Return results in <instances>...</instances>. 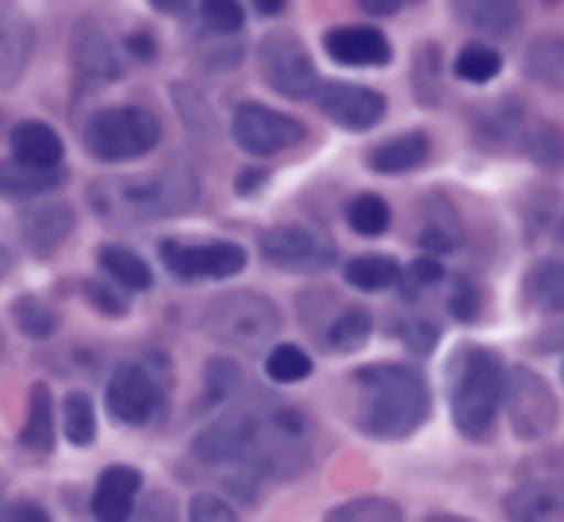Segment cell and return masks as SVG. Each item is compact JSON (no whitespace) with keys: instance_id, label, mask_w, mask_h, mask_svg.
Here are the masks:
<instances>
[{"instance_id":"cell-22","label":"cell","mask_w":564,"mask_h":522,"mask_svg":"<svg viewBox=\"0 0 564 522\" xmlns=\"http://www.w3.org/2000/svg\"><path fill=\"white\" fill-rule=\"evenodd\" d=\"M426 157H431V134L403 131V134H395V139H388L369 150V170L384 173V177H400V173L419 170Z\"/></svg>"},{"instance_id":"cell-54","label":"cell","mask_w":564,"mask_h":522,"mask_svg":"<svg viewBox=\"0 0 564 522\" xmlns=\"http://www.w3.org/2000/svg\"><path fill=\"white\" fill-rule=\"evenodd\" d=\"M165 500H170V496H165V492H162V496L154 492V503H165ZM142 515H147V519H154V515H158V508L142 511ZM162 515H165V519H173V508H162Z\"/></svg>"},{"instance_id":"cell-18","label":"cell","mask_w":564,"mask_h":522,"mask_svg":"<svg viewBox=\"0 0 564 522\" xmlns=\"http://www.w3.org/2000/svg\"><path fill=\"white\" fill-rule=\"evenodd\" d=\"M460 28L484 39H511L522 28V8L514 0H449Z\"/></svg>"},{"instance_id":"cell-6","label":"cell","mask_w":564,"mask_h":522,"mask_svg":"<svg viewBox=\"0 0 564 522\" xmlns=\"http://www.w3.org/2000/svg\"><path fill=\"white\" fill-rule=\"evenodd\" d=\"M162 123L147 108H105L85 128V146L100 162H134L158 150Z\"/></svg>"},{"instance_id":"cell-45","label":"cell","mask_w":564,"mask_h":522,"mask_svg":"<svg viewBox=\"0 0 564 522\" xmlns=\"http://www.w3.org/2000/svg\"><path fill=\"white\" fill-rule=\"evenodd\" d=\"M85 289H89V304L100 307V312H108V315L127 312V300L116 296V289H108V284H85Z\"/></svg>"},{"instance_id":"cell-34","label":"cell","mask_w":564,"mask_h":522,"mask_svg":"<svg viewBox=\"0 0 564 522\" xmlns=\"http://www.w3.org/2000/svg\"><path fill=\"white\" fill-rule=\"evenodd\" d=\"M62 426H66V442H74L82 449L93 446V438H97V411H93L89 395L69 392L62 400Z\"/></svg>"},{"instance_id":"cell-35","label":"cell","mask_w":564,"mask_h":522,"mask_svg":"<svg viewBox=\"0 0 564 522\" xmlns=\"http://www.w3.org/2000/svg\"><path fill=\"white\" fill-rule=\"evenodd\" d=\"M265 373H269V381H276V384H300L312 377V358H307V350H300V346L281 342L269 350Z\"/></svg>"},{"instance_id":"cell-38","label":"cell","mask_w":564,"mask_h":522,"mask_svg":"<svg viewBox=\"0 0 564 522\" xmlns=\"http://www.w3.org/2000/svg\"><path fill=\"white\" fill-rule=\"evenodd\" d=\"M238 389H242V369L230 358H212L208 373H204V403L219 407V403H227Z\"/></svg>"},{"instance_id":"cell-3","label":"cell","mask_w":564,"mask_h":522,"mask_svg":"<svg viewBox=\"0 0 564 522\" xmlns=\"http://www.w3.org/2000/svg\"><path fill=\"white\" fill-rule=\"evenodd\" d=\"M349 381L365 395L357 426L372 438L403 442L431 418V389H426L423 373L403 361L361 366Z\"/></svg>"},{"instance_id":"cell-51","label":"cell","mask_w":564,"mask_h":522,"mask_svg":"<svg viewBox=\"0 0 564 522\" xmlns=\"http://www.w3.org/2000/svg\"><path fill=\"white\" fill-rule=\"evenodd\" d=\"M538 346H542L545 354H557V350H564V323H561V327H553V330H545V335L538 338Z\"/></svg>"},{"instance_id":"cell-55","label":"cell","mask_w":564,"mask_h":522,"mask_svg":"<svg viewBox=\"0 0 564 522\" xmlns=\"http://www.w3.org/2000/svg\"><path fill=\"white\" fill-rule=\"evenodd\" d=\"M8 269H12V258H8V250L0 247V281L8 276Z\"/></svg>"},{"instance_id":"cell-32","label":"cell","mask_w":564,"mask_h":522,"mask_svg":"<svg viewBox=\"0 0 564 522\" xmlns=\"http://www.w3.org/2000/svg\"><path fill=\"white\" fill-rule=\"evenodd\" d=\"M346 224L349 231H357L361 239H380L392 227V208L384 204V196L361 193L346 204Z\"/></svg>"},{"instance_id":"cell-58","label":"cell","mask_w":564,"mask_h":522,"mask_svg":"<svg viewBox=\"0 0 564 522\" xmlns=\"http://www.w3.org/2000/svg\"><path fill=\"white\" fill-rule=\"evenodd\" d=\"M550 4H557V0H550Z\"/></svg>"},{"instance_id":"cell-36","label":"cell","mask_w":564,"mask_h":522,"mask_svg":"<svg viewBox=\"0 0 564 522\" xmlns=\"http://www.w3.org/2000/svg\"><path fill=\"white\" fill-rule=\"evenodd\" d=\"M330 522H400L403 508L392 500H380V496H365V500H349L341 508L327 511Z\"/></svg>"},{"instance_id":"cell-4","label":"cell","mask_w":564,"mask_h":522,"mask_svg":"<svg viewBox=\"0 0 564 522\" xmlns=\"http://www.w3.org/2000/svg\"><path fill=\"white\" fill-rule=\"evenodd\" d=\"M503 358L491 346L460 342L446 366V400L453 426L468 442H488L503 403Z\"/></svg>"},{"instance_id":"cell-9","label":"cell","mask_w":564,"mask_h":522,"mask_svg":"<svg viewBox=\"0 0 564 522\" xmlns=\"http://www.w3.org/2000/svg\"><path fill=\"white\" fill-rule=\"evenodd\" d=\"M230 134L235 142L253 157H273V154H284V150L300 146L304 142L307 128L296 120V116H284L276 108H265V105H246L235 108V120H230Z\"/></svg>"},{"instance_id":"cell-23","label":"cell","mask_w":564,"mask_h":522,"mask_svg":"<svg viewBox=\"0 0 564 522\" xmlns=\"http://www.w3.org/2000/svg\"><path fill=\"white\" fill-rule=\"evenodd\" d=\"M12 157H15V162L43 165V170H51V165H62L66 146H62L58 131H54L51 123L23 120V123H15V128H12Z\"/></svg>"},{"instance_id":"cell-48","label":"cell","mask_w":564,"mask_h":522,"mask_svg":"<svg viewBox=\"0 0 564 522\" xmlns=\"http://www.w3.org/2000/svg\"><path fill=\"white\" fill-rule=\"evenodd\" d=\"M0 519H12V522H46V511L35 508V503H12V508L0 511Z\"/></svg>"},{"instance_id":"cell-2","label":"cell","mask_w":564,"mask_h":522,"mask_svg":"<svg viewBox=\"0 0 564 522\" xmlns=\"http://www.w3.org/2000/svg\"><path fill=\"white\" fill-rule=\"evenodd\" d=\"M89 196L108 224H154L193 211L200 200V181L185 162H170L134 177H100Z\"/></svg>"},{"instance_id":"cell-42","label":"cell","mask_w":564,"mask_h":522,"mask_svg":"<svg viewBox=\"0 0 564 522\" xmlns=\"http://www.w3.org/2000/svg\"><path fill=\"white\" fill-rule=\"evenodd\" d=\"M446 312L457 323H476L480 319V289L468 276H453L446 292Z\"/></svg>"},{"instance_id":"cell-44","label":"cell","mask_w":564,"mask_h":522,"mask_svg":"<svg viewBox=\"0 0 564 522\" xmlns=\"http://www.w3.org/2000/svg\"><path fill=\"white\" fill-rule=\"evenodd\" d=\"M188 515L196 522H235V508L227 500H219V496H196Z\"/></svg>"},{"instance_id":"cell-27","label":"cell","mask_w":564,"mask_h":522,"mask_svg":"<svg viewBox=\"0 0 564 522\" xmlns=\"http://www.w3.org/2000/svg\"><path fill=\"white\" fill-rule=\"evenodd\" d=\"M446 62H442L438 43H423L411 58V89H415V100L423 108H442L446 100Z\"/></svg>"},{"instance_id":"cell-52","label":"cell","mask_w":564,"mask_h":522,"mask_svg":"<svg viewBox=\"0 0 564 522\" xmlns=\"http://www.w3.org/2000/svg\"><path fill=\"white\" fill-rule=\"evenodd\" d=\"M188 4H193V0H150V8H158V12H165V15L188 12Z\"/></svg>"},{"instance_id":"cell-28","label":"cell","mask_w":564,"mask_h":522,"mask_svg":"<svg viewBox=\"0 0 564 522\" xmlns=\"http://www.w3.org/2000/svg\"><path fill=\"white\" fill-rule=\"evenodd\" d=\"M522 69H527L530 81L564 93V35L534 39L522 54Z\"/></svg>"},{"instance_id":"cell-11","label":"cell","mask_w":564,"mask_h":522,"mask_svg":"<svg viewBox=\"0 0 564 522\" xmlns=\"http://www.w3.org/2000/svg\"><path fill=\"white\" fill-rule=\"evenodd\" d=\"M108 411L116 423L142 426L162 411L165 400V381L158 384V373L150 369V361H123L108 381Z\"/></svg>"},{"instance_id":"cell-43","label":"cell","mask_w":564,"mask_h":522,"mask_svg":"<svg viewBox=\"0 0 564 522\" xmlns=\"http://www.w3.org/2000/svg\"><path fill=\"white\" fill-rule=\"evenodd\" d=\"M400 338L408 350H415L419 358H426V354L438 350L442 342V327L434 319H426V315H411V319L400 323Z\"/></svg>"},{"instance_id":"cell-40","label":"cell","mask_w":564,"mask_h":522,"mask_svg":"<svg viewBox=\"0 0 564 522\" xmlns=\"http://www.w3.org/2000/svg\"><path fill=\"white\" fill-rule=\"evenodd\" d=\"M446 281V265H442L434 254L426 258H415L408 269H400V276H395V284H403V300H419L426 289H434V284Z\"/></svg>"},{"instance_id":"cell-24","label":"cell","mask_w":564,"mask_h":522,"mask_svg":"<svg viewBox=\"0 0 564 522\" xmlns=\"http://www.w3.org/2000/svg\"><path fill=\"white\" fill-rule=\"evenodd\" d=\"M522 304L538 315H564V261H538L522 281Z\"/></svg>"},{"instance_id":"cell-33","label":"cell","mask_w":564,"mask_h":522,"mask_svg":"<svg viewBox=\"0 0 564 522\" xmlns=\"http://www.w3.org/2000/svg\"><path fill=\"white\" fill-rule=\"evenodd\" d=\"M499 69H503V54L496 51V46L488 43H468L457 51V58H453V74L460 77V81L468 85H488L499 77Z\"/></svg>"},{"instance_id":"cell-8","label":"cell","mask_w":564,"mask_h":522,"mask_svg":"<svg viewBox=\"0 0 564 522\" xmlns=\"http://www.w3.org/2000/svg\"><path fill=\"white\" fill-rule=\"evenodd\" d=\"M258 66H261V81L289 100H307L319 89V74H315L312 54H307V46L292 31H273V35L261 39Z\"/></svg>"},{"instance_id":"cell-37","label":"cell","mask_w":564,"mask_h":522,"mask_svg":"<svg viewBox=\"0 0 564 522\" xmlns=\"http://www.w3.org/2000/svg\"><path fill=\"white\" fill-rule=\"evenodd\" d=\"M519 150L534 157L542 170H557L561 154H564L561 134L557 128H550V123H527V131H522V139H519Z\"/></svg>"},{"instance_id":"cell-39","label":"cell","mask_w":564,"mask_h":522,"mask_svg":"<svg viewBox=\"0 0 564 522\" xmlns=\"http://www.w3.org/2000/svg\"><path fill=\"white\" fill-rule=\"evenodd\" d=\"M12 319H15V327H20L28 338H51L54 327H58L51 304H43L39 296H20V300H15V304H12Z\"/></svg>"},{"instance_id":"cell-57","label":"cell","mask_w":564,"mask_h":522,"mask_svg":"<svg viewBox=\"0 0 564 522\" xmlns=\"http://www.w3.org/2000/svg\"><path fill=\"white\" fill-rule=\"evenodd\" d=\"M0 354H4V335H0Z\"/></svg>"},{"instance_id":"cell-13","label":"cell","mask_w":564,"mask_h":522,"mask_svg":"<svg viewBox=\"0 0 564 522\" xmlns=\"http://www.w3.org/2000/svg\"><path fill=\"white\" fill-rule=\"evenodd\" d=\"M319 112L341 131H372L388 112V100L369 85H349V81H327L312 93Z\"/></svg>"},{"instance_id":"cell-41","label":"cell","mask_w":564,"mask_h":522,"mask_svg":"<svg viewBox=\"0 0 564 522\" xmlns=\"http://www.w3.org/2000/svg\"><path fill=\"white\" fill-rule=\"evenodd\" d=\"M200 15H204V28L212 31V35H238L246 23V12L238 0H204L200 4Z\"/></svg>"},{"instance_id":"cell-47","label":"cell","mask_w":564,"mask_h":522,"mask_svg":"<svg viewBox=\"0 0 564 522\" xmlns=\"http://www.w3.org/2000/svg\"><path fill=\"white\" fill-rule=\"evenodd\" d=\"M265 181H269V173H265V170H242V173L235 177V193H238V196H258V188L265 185Z\"/></svg>"},{"instance_id":"cell-19","label":"cell","mask_w":564,"mask_h":522,"mask_svg":"<svg viewBox=\"0 0 564 522\" xmlns=\"http://www.w3.org/2000/svg\"><path fill=\"white\" fill-rule=\"evenodd\" d=\"M66 185V170L62 165H28V162H0V196L4 200H35V196H51Z\"/></svg>"},{"instance_id":"cell-46","label":"cell","mask_w":564,"mask_h":522,"mask_svg":"<svg viewBox=\"0 0 564 522\" xmlns=\"http://www.w3.org/2000/svg\"><path fill=\"white\" fill-rule=\"evenodd\" d=\"M522 469H538V477H564V449H550V454L527 461Z\"/></svg>"},{"instance_id":"cell-15","label":"cell","mask_w":564,"mask_h":522,"mask_svg":"<svg viewBox=\"0 0 564 522\" xmlns=\"http://www.w3.org/2000/svg\"><path fill=\"white\" fill-rule=\"evenodd\" d=\"M503 515L519 522H564V477H534L507 492Z\"/></svg>"},{"instance_id":"cell-17","label":"cell","mask_w":564,"mask_h":522,"mask_svg":"<svg viewBox=\"0 0 564 522\" xmlns=\"http://www.w3.org/2000/svg\"><path fill=\"white\" fill-rule=\"evenodd\" d=\"M323 46L338 66H388L392 62V43L377 28H357V23L335 28L327 31Z\"/></svg>"},{"instance_id":"cell-56","label":"cell","mask_w":564,"mask_h":522,"mask_svg":"<svg viewBox=\"0 0 564 522\" xmlns=\"http://www.w3.org/2000/svg\"><path fill=\"white\" fill-rule=\"evenodd\" d=\"M557 242L564 247V216H561V224H557Z\"/></svg>"},{"instance_id":"cell-53","label":"cell","mask_w":564,"mask_h":522,"mask_svg":"<svg viewBox=\"0 0 564 522\" xmlns=\"http://www.w3.org/2000/svg\"><path fill=\"white\" fill-rule=\"evenodd\" d=\"M253 8H258L261 15H281L284 8H289V0H250Z\"/></svg>"},{"instance_id":"cell-5","label":"cell","mask_w":564,"mask_h":522,"mask_svg":"<svg viewBox=\"0 0 564 522\" xmlns=\"http://www.w3.org/2000/svg\"><path fill=\"white\" fill-rule=\"evenodd\" d=\"M204 335L230 350H265L281 330V312L258 292H227L204 307Z\"/></svg>"},{"instance_id":"cell-29","label":"cell","mask_w":564,"mask_h":522,"mask_svg":"<svg viewBox=\"0 0 564 522\" xmlns=\"http://www.w3.org/2000/svg\"><path fill=\"white\" fill-rule=\"evenodd\" d=\"M369 335H372V315L365 307H338L330 327L323 330V342L335 354H354L369 342Z\"/></svg>"},{"instance_id":"cell-50","label":"cell","mask_w":564,"mask_h":522,"mask_svg":"<svg viewBox=\"0 0 564 522\" xmlns=\"http://www.w3.org/2000/svg\"><path fill=\"white\" fill-rule=\"evenodd\" d=\"M361 8L369 15H380V20H388V15H395L403 8V0H361Z\"/></svg>"},{"instance_id":"cell-26","label":"cell","mask_w":564,"mask_h":522,"mask_svg":"<svg viewBox=\"0 0 564 522\" xmlns=\"http://www.w3.org/2000/svg\"><path fill=\"white\" fill-rule=\"evenodd\" d=\"M457 247H460V224H457V216H453L449 200L446 196H431V200H426V224H423V231H419V250L442 258V254H453Z\"/></svg>"},{"instance_id":"cell-14","label":"cell","mask_w":564,"mask_h":522,"mask_svg":"<svg viewBox=\"0 0 564 522\" xmlns=\"http://www.w3.org/2000/svg\"><path fill=\"white\" fill-rule=\"evenodd\" d=\"M74 66L89 89H105L123 77V54L105 23H97L93 15H85L74 28Z\"/></svg>"},{"instance_id":"cell-12","label":"cell","mask_w":564,"mask_h":522,"mask_svg":"<svg viewBox=\"0 0 564 522\" xmlns=\"http://www.w3.org/2000/svg\"><path fill=\"white\" fill-rule=\"evenodd\" d=\"M261 258L273 269H284V273H323V269L335 265V247H330L323 235H315L312 227H269L258 239Z\"/></svg>"},{"instance_id":"cell-1","label":"cell","mask_w":564,"mask_h":522,"mask_svg":"<svg viewBox=\"0 0 564 522\" xmlns=\"http://www.w3.org/2000/svg\"><path fill=\"white\" fill-rule=\"evenodd\" d=\"M193 457L216 469L238 465L242 477L253 480H292L312 469L315 431L312 418L289 403H276L269 411L230 407L196 434Z\"/></svg>"},{"instance_id":"cell-21","label":"cell","mask_w":564,"mask_h":522,"mask_svg":"<svg viewBox=\"0 0 564 522\" xmlns=\"http://www.w3.org/2000/svg\"><path fill=\"white\" fill-rule=\"evenodd\" d=\"M20 231H23L28 250L46 258L74 235V211H69L66 204H43V208L28 211V216L20 219Z\"/></svg>"},{"instance_id":"cell-16","label":"cell","mask_w":564,"mask_h":522,"mask_svg":"<svg viewBox=\"0 0 564 522\" xmlns=\"http://www.w3.org/2000/svg\"><path fill=\"white\" fill-rule=\"evenodd\" d=\"M31 46H35V31H31L20 0H0V89L20 81Z\"/></svg>"},{"instance_id":"cell-49","label":"cell","mask_w":564,"mask_h":522,"mask_svg":"<svg viewBox=\"0 0 564 522\" xmlns=\"http://www.w3.org/2000/svg\"><path fill=\"white\" fill-rule=\"evenodd\" d=\"M127 54H134L139 62H150L158 54V46H154V39H150L147 31H139V35L127 39Z\"/></svg>"},{"instance_id":"cell-10","label":"cell","mask_w":564,"mask_h":522,"mask_svg":"<svg viewBox=\"0 0 564 522\" xmlns=\"http://www.w3.org/2000/svg\"><path fill=\"white\" fill-rule=\"evenodd\" d=\"M162 261L181 281H227L246 269V250L238 242H185L165 239Z\"/></svg>"},{"instance_id":"cell-20","label":"cell","mask_w":564,"mask_h":522,"mask_svg":"<svg viewBox=\"0 0 564 522\" xmlns=\"http://www.w3.org/2000/svg\"><path fill=\"white\" fill-rule=\"evenodd\" d=\"M139 488H142V472L131 469V465H112V469H105V477L97 480V492H93V515L105 522L127 519Z\"/></svg>"},{"instance_id":"cell-25","label":"cell","mask_w":564,"mask_h":522,"mask_svg":"<svg viewBox=\"0 0 564 522\" xmlns=\"http://www.w3.org/2000/svg\"><path fill=\"white\" fill-rule=\"evenodd\" d=\"M20 446L35 457H46L54 449V403H51V389H46V384H31Z\"/></svg>"},{"instance_id":"cell-30","label":"cell","mask_w":564,"mask_h":522,"mask_svg":"<svg viewBox=\"0 0 564 522\" xmlns=\"http://www.w3.org/2000/svg\"><path fill=\"white\" fill-rule=\"evenodd\" d=\"M100 265H105V273L116 281V289L147 292L150 284H154V273H150V265L139 254H134V250H127V247H105V250H100Z\"/></svg>"},{"instance_id":"cell-31","label":"cell","mask_w":564,"mask_h":522,"mask_svg":"<svg viewBox=\"0 0 564 522\" xmlns=\"http://www.w3.org/2000/svg\"><path fill=\"white\" fill-rule=\"evenodd\" d=\"M346 284H354V289L361 292H384L395 284V276H400V265H395V258L388 254H357L346 261Z\"/></svg>"},{"instance_id":"cell-7","label":"cell","mask_w":564,"mask_h":522,"mask_svg":"<svg viewBox=\"0 0 564 522\" xmlns=\"http://www.w3.org/2000/svg\"><path fill=\"white\" fill-rule=\"evenodd\" d=\"M499 411H507L511 431L519 442H542L557 431L561 403L553 395L550 384L527 366H511L503 373V403Z\"/></svg>"}]
</instances>
